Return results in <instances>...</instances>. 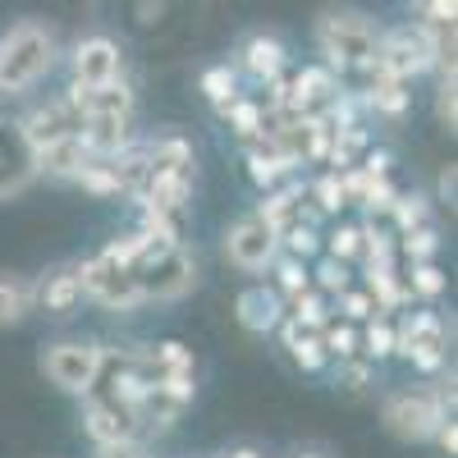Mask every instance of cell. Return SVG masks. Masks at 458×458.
Wrapping results in <instances>:
<instances>
[{
    "label": "cell",
    "instance_id": "7c38bea8",
    "mask_svg": "<svg viewBox=\"0 0 458 458\" xmlns=\"http://www.w3.org/2000/svg\"><path fill=\"white\" fill-rule=\"evenodd\" d=\"M37 179V151L28 147L19 120H0V202L23 193Z\"/></svg>",
    "mask_w": 458,
    "mask_h": 458
},
{
    "label": "cell",
    "instance_id": "ffe728a7",
    "mask_svg": "<svg viewBox=\"0 0 458 458\" xmlns=\"http://www.w3.org/2000/svg\"><path fill=\"white\" fill-rule=\"evenodd\" d=\"M302 193H308V188H302L298 179H284V188H271V193H266V202L257 207V220L271 229V234L280 239L284 229L298 220V207H302Z\"/></svg>",
    "mask_w": 458,
    "mask_h": 458
},
{
    "label": "cell",
    "instance_id": "74e56055",
    "mask_svg": "<svg viewBox=\"0 0 458 458\" xmlns=\"http://www.w3.org/2000/svg\"><path fill=\"white\" fill-rule=\"evenodd\" d=\"M73 183H79L83 193H92V198H120V193H124L120 179H114V170H110V161H92Z\"/></svg>",
    "mask_w": 458,
    "mask_h": 458
},
{
    "label": "cell",
    "instance_id": "277c9868",
    "mask_svg": "<svg viewBox=\"0 0 458 458\" xmlns=\"http://www.w3.org/2000/svg\"><path fill=\"white\" fill-rule=\"evenodd\" d=\"M454 408V386L449 390H394L380 408V422L399 440H436V431L449 422Z\"/></svg>",
    "mask_w": 458,
    "mask_h": 458
},
{
    "label": "cell",
    "instance_id": "44dd1931",
    "mask_svg": "<svg viewBox=\"0 0 458 458\" xmlns=\"http://www.w3.org/2000/svg\"><path fill=\"white\" fill-rule=\"evenodd\" d=\"M243 161H248V179L261 188V193H271V188H280L284 179H293L298 165H289L276 147H266V142H248L243 151Z\"/></svg>",
    "mask_w": 458,
    "mask_h": 458
},
{
    "label": "cell",
    "instance_id": "52a82bcc",
    "mask_svg": "<svg viewBox=\"0 0 458 458\" xmlns=\"http://www.w3.org/2000/svg\"><path fill=\"white\" fill-rule=\"evenodd\" d=\"M73 276H79V293L92 298V302H101V308H110V312H133V308H142L138 284H133V271H120V266L106 261L101 252L73 266Z\"/></svg>",
    "mask_w": 458,
    "mask_h": 458
},
{
    "label": "cell",
    "instance_id": "e0dca14e",
    "mask_svg": "<svg viewBox=\"0 0 458 458\" xmlns=\"http://www.w3.org/2000/svg\"><path fill=\"white\" fill-rule=\"evenodd\" d=\"M129 142H133V120H120V114H101V120L83 124V147L92 151V161H114Z\"/></svg>",
    "mask_w": 458,
    "mask_h": 458
},
{
    "label": "cell",
    "instance_id": "7dc6e473",
    "mask_svg": "<svg viewBox=\"0 0 458 458\" xmlns=\"http://www.w3.org/2000/svg\"><path fill=\"white\" fill-rule=\"evenodd\" d=\"M358 170H367V174H376V179H386V174H390V151H386V147L367 151V161H362Z\"/></svg>",
    "mask_w": 458,
    "mask_h": 458
},
{
    "label": "cell",
    "instance_id": "c3c4849f",
    "mask_svg": "<svg viewBox=\"0 0 458 458\" xmlns=\"http://www.w3.org/2000/svg\"><path fill=\"white\" fill-rule=\"evenodd\" d=\"M436 445H440L445 454H454V449H458V427H454V422H445V427L436 431Z\"/></svg>",
    "mask_w": 458,
    "mask_h": 458
},
{
    "label": "cell",
    "instance_id": "4fadbf2b",
    "mask_svg": "<svg viewBox=\"0 0 458 458\" xmlns=\"http://www.w3.org/2000/svg\"><path fill=\"white\" fill-rule=\"evenodd\" d=\"M83 431L92 436V445H129L142 436L138 417L110 399H83Z\"/></svg>",
    "mask_w": 458,
    "mask_h": 458
},
{
    "label": "cell",
    "instance_id": "7bdbcfd3",
    "mask_svg": "<svg viewBox=\"0 0 458 458\" xmlns=\"http://www.w3.org/2000/svg\"><path fill=\"white\" fill-rule=\"evenodd\" d=\"M371 376H376V367L367 362V358H349V362H339L335 367V386H344V390H367L371 386Z\"/></svg>",
    "mask_w": 458,
    "mask_h": 458
},
{
    "label": "cell",
    "instance_id": "d6986e66",
    "mask_svg": "<svg viewBox=\"0 0 458 458\" xmlns=\"http://www.w3.org/2000/svg\"><path fill=\"white\" fill-rule=\"evenodd\" d=\"M284 64H289V51H284L280 37H271V32H252L248 42H243V69L252 73V79L271 83V79H280V73H284Z\"/></svg>",
    "mask_w": 458,
    "mask_h": 458
},
{
    "label": "cell",
    "instance_id": "e575fe53",
    "mask_svg": "<svg viewBox=\"0 0 458 458\" xmlns=\"http://www.w3.org/2000/svg\"><path fill=\"white\" fill-rule=\"evenodd\" d=\"M225 120H229V129H234V138H243V142H257L261 138V124H266V110L257 106V101H234L225 110Z\"/></svg>",
    "mask_w": 458,
    "mask_h": 458
},
{
    "label": "cell",
    "instance_id": "f907efd6",
    "mask_svg": "<svg viewBox=\"0 0 458 458\" xmlns=\"http://www.w3.org/2000/svg\"><path fill=\"white\" fill-rule=\"evenodd\" d=\"M225 458H261V454H257V449H252V445H239V449H229V454H225Z\"/></svg>",
    "mask_w": 458,
    "mask_h": 458
},
{
    "label": "cell",
    "instance_id": "3957f363",
    "mask_svg": "<svg viewBox=\"0 0 458 458\" xmlns=\"http://www.w3.org/2000/svg\"><path fill=\"white\" fill-rule=\"evenodd\" d=\"M440 69V51L436 37L422 23H399L390 32H380L376 42V60L367 69V79H394V83H412L417 73Z\"/></svg>",
    "mask_w": 458,
    "mask_h": 458
},
{
    "label": "cell",
    "instance_id": "ee69618b",
    "mask_svg": "<svg viewBox=\"0 0 458 458\" xmlns=\"http://www.w3.org/2000/svg\"><path fill=\"white\" fill-rule=\"evenodd\" d=\"M436 114H440V124L454 129L458 124V97H454V69H445V79H440V97H436Z\"/></svg>",
    "mask_w": 458,
    "mask_h": 458
},
{
    "label": "cell",
    "instance_id": "f35d334b",
    "mask_svg": "<svg viewBox=\"0 0 458 458\" xmlns=\"http://www.w3.org/2000/svg\"><path fill=\"white\" fill-rule=\"evenodd\" d=\"M330 312H335V317L344 312V321H349V326H358V321H371V317H380L367 289H344V293H339V298L330 302Z\"/></svg>",
    "mask_w": 458,
    "mask_h": 458
},
{
    "label": "cell",
    "instance_id": "30bf717a",
    "mask_svg": "<svg viewBox=\"0 0 458 458\" xmlns=\"http://www.w3.org/2000/svg\"><path fill=\"white\" fill-rule=\"evenodd\" d=\"M69 64H73V88H106V83L124 79V51H120V42H110L101 32L83 37L73 47Z\"/></svg>",
    "mask_w": 458,
    "mask_h": 458
},
{
    "label": "cell",
    "instance_id": "7402d4cb",
    "mask_svg": "<svg viewBox=\"0 0 458 458\" xmlns=\"http://www.w3.org/2000/svg\"><path fill=\"white\" fill-rule=\"evenodd\" d=\"M79 276H73V266H55L51 276H42L37 280V302H42L47 312H55V317H69L73 308H79Z\"/></svg>",
    "mask_w": 458,
    "mask_h": 458
},
{
    "label": "cell",
    "instance_id": "2e32d148",
    "mask_svg": "<svg viewBox=\"0 0 458 458\" xmlns=\"http://www.w3.org/2000/svg\"><path fill=\"white\" fill-rule=\"evenodd\" d=\"M193 202V174H151L138 188V207H157L165 216H183Z\"/></svg>",
    "mask_w": 458,
    "mask_h": 458
},
{
    "label": "cell",
    "instance_id": "cb8c5ba5",
    "mask_svg": "<svg viewBox=\"0 0 458 458\" xmlns=\"http://www.w3.org/2000/svg\"><path fill=\"white\" fill-rule=\"evenodd\" d=\"M358 101L376 114H390V120H399V114H408L412 106V92L408 83H394V79H367V88L358 92Z\"/></svg>",
    "mask_w": 458,
    "mask_h": 458
},
{
    "label": "cell",
    "instance_id": "f1b7e54d",
    "mask_svg": "<svg viewBox=\"0 0 458 458\" xmlns=\"http://www.w3.org/2000/svg\"><path fill=\"white\" fill-rule=\"evenodd\" d=\"M271 271H276V284H271V289H276L284 302L312 289V271H308V261H293V257H284V252H280Z\"/></svg>",
    "mask_w": 458,
    "mask_h": 458
},
{
    "label": "cell",
    "instance_id": "6da1fadb",
    "mask_svg": "<svg viewBox=\"0 0 458 458\" xmlns=\"http://www.w3.org/2000/svg\"><path fill=\"white\" fill-rule=\"evenodd\" d=\"M55 64V32L47 23H14L0 37V97L37 88Z\"/></svg>",
    "mask_w": 458,
    "mask_h": 458
},
{
    "label": "cell",
    "instance_id": "8992f818",
    "mask_svg": "<svg viewBox=\"0 0 458 458\" xmlns=\"http://www.w3.org/2000/svg\"><path fill=\"white\" fill-rule=\"evenodd\" d=\"M97 367H101V344H88V339H60L42 353V376L55 390L79 394V399L92 390Z\"/></svg>",
    "mask_w": 458,
    "mask_h": 458
},
{
    "label": "cell",
    "instance_id": "f546056e",
    "mask_svg": "<svg viewBox=\"0 0 458 458\" xmlns=\"http://www.w3.org/2000/svg\"><path fill=\"white\" fill-rule=\"evenodd\" d=\"M151 252V239L142 234V229H133V234H120V239H110L106 248H101V257L106 261H114L120 271H138V261Z\"/></svg>",
    "mask_w": 458,
    "mask_h": 458
},
{
    "label": "cell",
    "instance_id": "d6a6232c",
    "mask_svg": "<svg viewBox=\"0 0 458 458\" xmlns=\"http://www.w3.org/2000/svg\"><path fill=\"white\" fill-rule=\"evenodd\" d=\"M138 211H142V234H147L151 243L183 248V225H179V216H165V211H157V207H138Z\"/></svg>",
    "mask_w": 458,
    "mask_h": 458
},
{
    "label": "cell",
    "instance_id": "f6af8a7d",
    "mask_svg": "<svg viewBox=\"0 0 458 458\" xmlns=\"http://www.w3.org/2000/svg\"><path fill=\"white\" fill-rule=\"evenodd\" d=\"M422 14H427L422 19L427 28H454V14L458 10H454V0H431V5H422Z\"/></svg>",
    "mask_w": 458,
    "mask_h": 458
},
{
    "label": "cell",
    "instance_id": "83f0119b",
    "mask_svg": "<svg viewBox=\"0 0 458 458\" xmlns=\"http://www.w3.org/2000/svg\"><path fill=\"white\" fill-rule=\"evenodd\" d=\"M202 92H207V101L225 114L229 106L239 101V73L229 69V64H211V69L202 73Z\"/></svg>",
    "mask_w": 458,
    "mask_h": 458
},
{
    "label": "cell",
    "instance_id": "5bb4252c",
    "mask_svg": "<svg viewBox=\"0 0 458 458\" xmlns=\"http://www.w3.org/2000/svg\"><path fill=\"white\" fill-rule=\"evenodd\" d=\"M234 317L248 335H271L284 321V298L276 289H266V284H252L234 298Z\"/></svg>",
    "mask_w": 458,
    "mask_h": 458
},
{
    "label": "cell",
    "instance_id": "ba28073f",
    "mask_svg": "<svg viewBox=\"0 0 458 458\" xmlns=\"http://www.w3.org/2000/svg\"><path fill=\"white\" fill-rule=\"evenodd\" d=\"M394 353L408 358L417 371L436 376L445 367V353H449V330L436 312H412L403 326H394Z\"/></svg>",
    "mask_w": 458,
    "mask_h": 458
},
{
    "label": "cell",
    "instance_id": "816d5d0a",
    "mask_svg": "<svg viewBox=\"0 0 458 458\" xmlns=\"http://www.w3.org/2000/svg\"><path fill=\"white\" fill-rule=\"evenodd\" d=\"M293 458H326V454H317V449H302V454H293Z\"/></svg>",
    "mask_w": 458,
    "mask_h": 458
},
{
    "label": "cell",
    "instance_id": "9c48e42d",
    "mask_svg": "<svg viewBox=\"0 0 458 458\" xmlns=\"http://www.w3.org/2000/svg\"><path fill=\"white\" fill-rule=\"evenodd\" d=\"M225 257H229V266H239V271H248V276L271 271L276 257H280V239H276L257 216H243V220L229 225V234H225Z\"/></svg>",
    "mask_w": 458,
    "mask_h": 458
},
{
    "label": "cell",
    "instance_id": "836d02e7",
    "mask_svg": "<svg viewBox=\"0 0 458 458\" xmlns=\"http://www.w3.org/2000/svg\"><path fill=\"white\" fill-rule=\"evenodd\" d=\"M321 339V349H326V358H339V362H349V358H358V326H349V321H339V317H330V326L317 335Z\"/></svg>",
    "mask_w": 458,
    "mask_h": 458
},
{
    "label": "cell",
    "instance_id": "d590c367",
    "mask_svg": "<svg viewBox=\"0 0 458 458\" xmlns=\"http://www.w3.org/2000/svg\"><path fill=\"white\" fill-rule=\"evenodd\" d=\"M440 252V234L431 225H422V229H412V234H403L399 239V257L408 261V266H422V261H431Z\"/></svg>",
    "mask_w": 458,
    "mask_h": 458
},
{
    "label": "cell",
    "instance_id": "4316f807",
    "mask_svg": "<svg viewBox=\"0 0 458 458\" xmlns=\"http://www.w3.org/2000/svg\"><path fill=\"white\" fill-rule=\"evenodd\" d=\"M284 317L298 326V330H308V335H321L326 326H330V298H321L317 289H308V293H298V298H289L284 302Z\"/></svg>",
    "mask_w": 458,
    "mask_h": 458
},
{
    "label": "cell",
    "instance_id": "4dcf8cb0",
    "mask_svg": "<svg viewBox=\"0 0 458 458\" xmlns=\"http://www.w3.org/2000/svg\"><path fill=\"white\" fill-rule=\"evenodd\" d=\"M358 358L367 362H380V358H394V326L371 317L367 330H358Z\"/></svg>",
    "mask_w": 458,
    "mask_h": 458
},
{
    "label": "cell",
    "instance_id": "bcb514c9",
    "mask_svg": "<svg viewBox=\"0 0 458 458\" xmlns=\"http://www.w3.org/2000/svg\"><path fill=\"white\" fill-rule=\"evenodd\" d=\"M97 458H147V449L138 440H129V445H97Z\"/></svg>",
    "mask_w": 458,
    "mask_h": 458
},
{
    "label": "cell",
    "instance_id": "d4e9b609",
    "mask_svg": "<svg viewBox=\"0 0 458 458\" xmlns=\"http://www.w3.org/2000/svg\"><path fill=\"white\" fill-rule=\"evenodd\" d=\"M280 339H284L289 358H293L302 371H326V367H330V358H326V349H321V339H317V335H308V330H298L289 317L280 321Z\"/></svg>",
    "mask_w": 458,
    "mask_h": 458
},
{
    "label": "cell",
    "instance_id": "681fc988",
    "mask_svg": "<svg viewBox=\"0 0 458 458\" xmlns=\"http://www.w3.org/2000/svg\"><path fill=\"white\" fill-rule=\"evenodd\" d=\"M440 202H454V165L440 170Z\"/></svg>",
    "mask_w": 458,
    "mask_h": 458
},
{
    "label": "cell",
    "instance_id": "8fae6325",
    "mask_svg": "<svg viewBox=\"0 0 458 458\" xmlns=\"http://www.w3.org/2000/svg\"><path fill=\"white\" fill-rule=\"evenodd\" d=\"M83 124H88V120L73 110L69 97H55V101L28 110L23 120H19V129H23V138H28L32 151H42V147H51V142H64V138H83Z\"/></svg>",
    "mask_w": 458,
    "mask_h": 458
},
{
    "label": "cell",
    "instance_id": "484cf974",
    "mask_svg": "<svg viewBox=\"0 0 458 458\" xmlns=\"http://www.w3.org/2000/svg\"><path fill=\"white\" fill-rule=\"evenodd\" d=\"M37 308V284L23 276H0V326H14Z\"/></svg>",
    "mask_w": 458,
    "mask_h": 458
},
{
    "label": "cell",
    "instance_id": "1f68e13d",
    "mask_svg": "<svg viewBox=\"0 0 458 458\" xmlns=\"http://www.w3.org/2000/svg\"><path fill=\"white\" fill-rule=\"evenodd\" d=\"M427 211H431V202L422 193H399V202L390 207V220H394L390 234L403 239V234H412V229H422L427 225Z\"/></svg>",
    "mask_w": 458,
    "mask_h": 458
},
{
    "label": "cell",
    "instance_id": "60d3db41",
    "mask_svg": "<svg viewBox=\"0 0 458 458\" xmlns=\"http://www.w3.org/2000/svg\"><path fill=\"white\" fill-rule=\"evenodd\" d=\"M349 266H339V261H330V257H321L317 261V271H312V289L321 293V298H339L344 289H349Z\"/></svg>",
    "mask_w": 458,
    "mask_h": 458
},
{
    "label": "cell",
    "instance_id": "9a60e30c",
    "mask_svg": "<svg viewBox=\"0 0 458 458\" xmlns=\"http://www.w3.org/2000/svg\"><path fill=\"white\" fill-rule=\"evenodd\" d=\"M73 101V110L83 120H101V114H120V120H133V88L120 83H106V88H69L64 92Z\"/></svg>",
    "mask_w": 458,
    "mask_h": 458
},
{
    "label": "cell",
    "instance_id": "b9f144b4",
    "mask_svg": "<svg viewBox=\"0 0 458 458\" xmlns=\"http://www.w3.org/2000/svg\"><path fill=\"white\" fill-rule=\"evenodd\" d=\"M308 193H312V207L321 216H339L344 207H349V202H344V188H339V174H321Z\"/></svg>",
    "mask_w": 458,
    "mask_h": 458
},
{
    "label": "cell",
    "instance_id": "ab89813d",
    "mask_svg": "<svg viewBox=\"0 0 458 458\" xmlns=\"http://www.w3.org/2000/svg\"><path fill=\"white\" fill-rule=\"evenodd\" d=\"M403 284H408V293H417V298H440L445 293V271L436 261H422V266H408V276H403Z\"/></svg>",
    "mask_w": 458,
    "mask_h": 458
},
{
    "label": "cell",
    "instance_id": "ac0fdd59",
    "mask_svg": "<svg viewBox=\"0 0 458 458\" xmlns=\"http://www.w3.org/2000/svg\"><path fill=\"white\" fill-rule=\"evenodd\" d=\"M92 165V151L83 147V138H64V142H51L37 151V174H51V179H79L83 170Z\"/></svg>",
    "mask_w": 458,
    "mask_h": 458
},
{
    "label": "cell",
    "instance_id": "603a6c76",
    "mask_svg": "<svg viewBox=\"0 0 458 458\" xmlns=\"http://www.w3.org/2000/svg\"><path fill=\"white\" fill-rule=\"evenodd\" d=\"M367 293L376 302V312H399L412 298L403 276H399V266H367Z\"/></svg>",
    "mask_w": 458,
    "mask_h": 458
},
{
    "label": "cell",
    "instance_id": "5b68a950",
    "mask_svg": "<svg viewBox=\"0 0 458 458\" xmlns=\"http://www.w3.org/2000/svg\"><path fill=\"white\" fill-rule=\"evenodd\" d=\"M133 284H138V298L142 302H174L183 293H193L198 261L188 257V248H161V243H151V252L138 261V271H133Z\"/></svg>",
    "mask_w": 458,
    "mask_h": 458
},
{
    "label": "cell",
    "instance_id": "7a4b0ae2",
    "mask_svg": "<svg viewBox=\"0 0 458 458\" xmlns=\"http://www.w3.org/2000/svg\"><path fill=\"white\" fill-rule=\"evenodd\" d=\"M376 42L380 32L367 14H353V10H330L317 19V47L326 55V69L335 73H367L371 60H376Z\"/></svg>",
    "mask_w": 458,
    "mask_h": 458
},
{
    "label": "cell",
    "instance_id": "8d00e7d4",
    "mask_svg": "<svg viewBox=\"0 0 458 458\" xmlns=\"http://www.w3.org/2000/svg\"><path fill=\"white\" fill-rule=\"evenodd\" d=\"M326 257H330V261H339V266L358 261V257H362V229H358V225H339V229H330V239H326Z\"/></svg>",
    "mask_w": 458,
    "mask_h": 458
}]
</instances>
